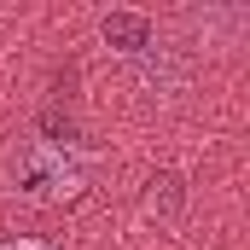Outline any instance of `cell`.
Segmentation results:
<instances>
[{"label":"cell","mask_w":250,"mask_h":250,"mask_svg":"<svg viewBox=\"0 0 250 250\" xmlns=\"http://www.w3.org/2000/svg\"><path fill=\"white\" fill-rule=\"evenodd\" d=\"M105 41L123 53V59H140L146 47H151V18L146 12H134V6H117V12H105Z\"/></svg>","instance_id":"obj_2"},{"label":"cell","mask_w":250,"mask_h":250,"mask_svg":"<svg viewBox=\"0 0 250 250\" xmlns=\"http://www.w3.org/2000/svg\"><path fill=\"white\" fill-rule=\"evenodd\" d=\"M0 250H53V245H41V239H6Z\"/></svg>","instance_id":"obj_3"},{"label":"cell","mask_w":250,"mask_h":250,"mask_svg":"<svg viewBox=\"0 0 250 250\" xmlns=\"http://www.w3.org/2000/svg\"><path fill=\"white\" fill-rule=\"evenodd\" d=\"M0 187L12 192L18 204H64V198H76L82 192V163H76V151H64L53 140H18L6 157H0Z\"/></svg>","instance_id":"obj_1"}]
</instances>
